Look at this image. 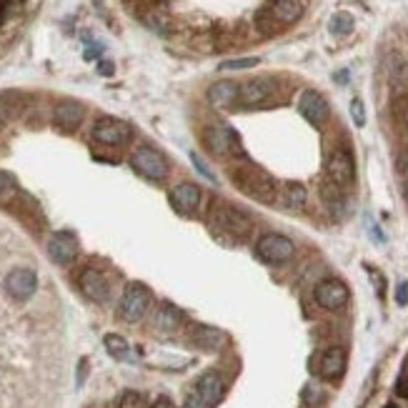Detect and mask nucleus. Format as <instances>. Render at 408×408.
Here are the masks:
<instances>
[{
  "label": "nucleus",
  "mask_w": 408,
  "mask_h": 408,
  "mask_svg": "<svg viewBox=\"0 0 408 408\" xmlns=\"http://www.w3.org/2000/svg\"><path fill=\"white\" fill-rule=\"evenodd\" d=\"M130 165H133L140 176L151 178V181H163V178L168 176V171H171L165 156L158 151V148H153V146L135 148L133 156H130Z\"/></svg>",
  "instance_id": "nucleus-4"
},
{
  "label": "nucleus",
  "mask_w": 408,
  "mask_h": 408,
  "mask_svg": "<svg viewBox=\"0 0 408 408\" xmlns=\"http://www.w3.org/2000/svg\"><path fill=\"white\" fill-rule=\"evenodd\" d=\"M305 201H308V193H305V188L301 186V183L291 181L283 186V203H286V208H291V211H301V208L305 206Z\"/></svg>",
  "instance_id": "nucleus-23"
},
{
  "label": "nucleus",
  "mask_w": 408,
  "mask_h": 408,
  "mask_svg": "<svg viewBox=\"0 0 408 408\" xmlns=\"http://www.w3.org/2000/svg\"><path fill=\"white\" fill-rule=\"evenodd\" d=\"M321 201L331 208V211H341L346 206V195H343V188H338L335 183H323L321 186Z\"/></svg>",
  "instance_id": "nucleus-25"
},
{
  "label": "nucleus",
  "mask_w": 408,
  "mask_h": 408,
  "mask_svg": "<svg viewBox=\"0 0 408 408\" xmlns=\"http://www.w3.org/2000/svg\"><path fill=\"white\" fill-rule=\"evenodd\" d=\"M151 408H176V406H173V403H171V401H168V398H158V401L153 403V406H151Z\"/></svg>",
  "instance_id": "nucleus-37"
},
{
  "label": "nucleus",
  "mask_w": 408,
  "mask_h": 408,
  "mask_svg": "<svg viewBox=\"0 0 408 408\" xmlns=\"http://www.w3.org/2000/svg\"><path fill=\"white\" fill-rule=\"evenodd\" d=\"M348 299H351V291L338 278H326L316 286V303L326 311H341Z\"/></svg>",
  "instance_id": "nucleus-9"
},
{
  "label": "nucleus",
  "mask_w": 408,
  "mask_h": 408,
  "mask_svg": "<svg viewBox=\"0 0 408 408\" xmlns=\"http://www.w3.org/2000/svg\"><path fill=\"white\" fill-rule=\"evenodd\" d=\"M110 70H113V66H110V63H100V73L110 75Z\"/></svg>",
  "instance_id": "nucleus-38"
},
{
  "label": "nucleus",
  "mask_w": 408,
  "mask_h": 408,
  "mask_svg": "<svg viewBox=\"0 0 408 408\" xmlns=\"http://www.w3.org/2000/svg\"><path fill=\"white\" fill-rule=\"evenodd\" d=\"M396 391H398V396L408 398V376H406V378H401V381H398Z\"/></svg>",
  "instance_id": "nucleus-36"
},
{
  "label": "nucleus",
  "mask_w": 408,
  "mask_h": 408,
  "mask_svg": "<svg viewBox=\"0 0 408 408\" xmlns=\"http://www.w3.org/2000/svg\"><path fill=\"white\" fill-rule=\"evenodd\" d=\"M263 10L269 13L278 28H283V25H293L303 15V3L301 0H269V6Z\"/></svg>",
  "instance_id": "nucleus-17"
},
{
  "label": "nucleus",
  "mask_w": 408,
  "mask_h": 408,
  "mask_svg": "<svg viewBox=\"0 0 408 408\" xmlns=\"http://www.w3.org/2000/svg\"><path fill=\"white\" fill-rule=\"evenodd\" d=\"M181 321H183L181 311L173 303H160L156 316H153V326L158 331H163V333H173L181 326Z\"/></svg>",
  "instance_id": "nucleus-21"
},
{
  "label": "nucleus",
  "mask_w": 408,
  "mask_h": 408,
  "mask_svg": "<svg viewBox=\"0 0 408 408\" xmlns=\"http://www.w3.org/2000/svg\"><path fill=\"white\" fill-rule=\"evenodd\" d=\"M195 398L203 403V406H216V403L223 398V378L218 376L216 371H208L198 378L195 384Z\"/></svg>",
  "instance_id": "nucleus-18"
},
{
  "label": "nucleus",
  "mask_w": 408,
  "mask_h": 408,
  "mask_svg": "<svg viewBox=\"0 0 408 408\" xmlns=\"http://www.w3.org/2000/svg\"><path fill=\"white\" fill-rule=\"evenodd\" d=\"M396 301L401 305H406L408 303V283H401V286H398V296H396Z\"/></svg>",
  "instance_id": "nucleus-34"
},
{
  "label": "nucleus",
  "mask_w": 408,
  "mask_h": 408,
  "mask_svg": "<svg viewBox=\"0 0 408 408\" xmlns=\"http://www.w3.org/2000/svg\"><path fill=\"white\" fill-rule=\"evenodd\" d=\"M258 58H236V61L220 63V70H245V68H256Z\"/></svg>",
  "instance_id": "nucleus-30"
},
{
  "label": "nucleus",
  "mask_w": 408,
  "mask_h": 408,
  "mask_svg": "<svg viewBox=\"0 0 408 408\" xmlns=\"http://www.w3.org/2000/svg\"><path fill=\"white\" fill-rule=\"evenodd\" d=\"M326 173H328V181L335 183L338 188H348L356 181L354 156L346 148H335L328 156V160H326Z\"/></svg>",
  "instance_id": "nucleus-8"
},
{
  "label": "nucleus",
  "mask_w": 408,
  "mask_h": 408,
  "mask_svg": "<svg viewBox=\"0 0 408 408\" xmlns=\"http://www.w3.org/2000/svg\"><path fill=\"white\" fill-rule=\"evenodd\" d=\"M398 173H401L403 178H408V151L398 158Z\"/></svg>",
  "instance_id": "nucleus-35"
},
{
  "label": "nucleus",
  "mask_w": 408,
  "mask_h": 408,
  "mask_svg": "<svg viewBox=\"0 0 408 408\" xmlns=\"http://www.w3.org/2000/svg\"><path fill=\"white\" fill-rule=\"evenodd\" d=\"M0 118H3V116H0Z\"/></svg>",
  "instance_id": "nucleus-40"
},
{
  "label": "nucleus",
  "mask_w": 408,
  "mask_h": 408,
  "mask_svg": "<svg viewBox=\"0 0 408 408\" xmlns=\"http://www.w3.org/2000/svg\"><path fill=\"white\" fill-rule=\"evenodd\" d=\"M351 118H354V123L358 128L365 126V108H363V100H361V98H354V100H351Z\"/></svg>",
  "instance_id": "nucleus-31"
},
{
  "label": "nucleus",
  "mask_w": 408,
  "mask_h": 408,
  "mask_svg": "<svg viewBox=\"0 0 408 408\" xmlns=\"http://www.w3.org/2000/svg\"><path fill=\"white\" fill-rule=\"evenodd\" d=\"M354 25L356 23H354V15H351V13L338 10V13H333L328 28L333 36H348V33H354Z\"/></svg>",
  "instance_id": "nucleus-27"
},
{
  "label": "nucleus",
  "mask_w": 408,
  "mask_h": 408,
  "mask_svg": "<svg viewBox=\"0 0 408 408\" xmlns=\"http://www.w3.org/2000/svg\"><path fill=\"white\" fill-rule=\"evenodd\" d=\"M228 176H231L233 186H236L241 193H245L248 198H253V201L263 203V206H271V203H275V198H278V186H275L273 178L263 171V168L248 163V160L233 165L231 171H228Z\"/></svg>",
  "instance_id": "nucleus-1"
},
{
  "label": "nucleus",
  "mask_w": 408,
  "mask_h": 408,
  "mask_svg": "<svg viewBox=\"0 0 408 408\" xmlns=\"http://www.w3.org/2000/svg\"><path fill=\"white\" fill-rule=\"evenodd\" d=\"M275 86L271 78H250L245 80L243 86H238V103L243 108H256V105H263L273 96Z\"/></svg>",
  "instance_id": "nucleus-13"
},
{
  "label": "nucleus",
  "mask_w": 408,
  "mask_h": 408,
  "mask_svg": "<svg viewBox=\"0 0 408 408\" xmlns=\"http://www.w3.org/2000/svg\"><path fill=\"white\" fill-rule=\"evenodd\" d=\"M78 288L86 299L96 301V303H103V301H108V296H110L108 278L96 269H86L78 275Z\"/></svg>",
  "instance_id": "nucleus-16"
},
{
  "label": "nucleus",
  "mask_w": 408,
  "mask_h": 408,
  "mask_svg": "<svg viewBox=\"0 0 408 408\" xmlns=\"http://www.w3.org/2000/svg\"><path fill=\"white\" fill-rule=\"evenodd\" d=\"M118 408H151L148 406V398L138 391H126L118 401Z\"/></svg>",
  "instance_id": "nucleus-28"
},
{
  "label": "nucleus",
  "mask_w": 408,
  "mask_h": 408,
  "mask_svg": "<svg viewBox=\"0 0 408 408\" xmlns=\"http://www.w3.org/2000/svg\"><path fill=\"white\" fill-rule=\"evenodd\" d=\"M15 195V178L10 173L0 171V201H8Z\"/></svg>",
  "instance_id": "nucleus-29"
},
{
  "label": "nucleus",
  "mask_w": 408,
  "mask_h": 408,
  "mask_svg": "<svg viewBox=\"0 0 408 408\" xmlns=\"http://www.w3.org/2000/svg\"><path fill=\"white\" fill-rule=\"evenodd\" d=\"M299 113L305 118V121L311 123L313 128H321L323 123L328 121V103H326V98L316 91H303L299 98Z\"/></svg>",
  "instance_id": "nucleus-14"
},
{
  "label": "nucleus",
  "mask_w": 408,
  "mask_h": 408,
  "mask_svg": "<svg viewBox=\"0 0 408 408\" xmlns=\"http://www.w3.org/2000/svg\"><path fill=\"white\" fill-rule=\"evenodd\" d=\"M151 288L143 286V283H128L121 296V303H118V316L126 323H138L151 308Z\"/></svg>",
  "instance_id": "nucleus-3"
},
{
  "label": "nucleus",
  "mask_w": 408,
  "mask_h": 408,
  "mask_svg": "<svg viewBox=\"0 0 408 408\" xmlns=\"http://www.w3.org/2000/svg\"><path fill=\"white\" fill-rule=\"evenodd\" d=\"M388 83H391V88H393V93H398V96L408 93V63L406 61H398L396 66L391 68Z\"/></svg>",
  "instance_id": "nucleus-26"
},
{
  "label": "nucleus",
  "mask_w": 408,
  "mask_h": 408,
  "mask_svg": "<svg viewBox=\"0 0 408 408\" xmlns=\"http://www.w3.org/2000/svg\"><path fill=\"white\" fill-rule=\"evenodd\" d=\"M190 160H193V165H195V168H198V171L203 173V176L208 178V181H213V173L208 171V165H206V163H203V160H201V156H195V153H190Z\"/></svg>",
  "instance_id": "nucleus-32"
},
{
  "label": "nucleus",
  "mask_w": 408,
  "mask_h": 408,
  "mask_svg": "<svg viewBox=\"0 0 408 408\" xmlns=\"http://www.w3.org/2000/svg\"><path fill=\"white\" fill-rule=\"evenodd\" d=\"M86 118V108L83 103L73 100V98H66V100H58L53 108V123L55 128L63 130V133H73L80 123Z\"/></svg>",
  "instance_id": "nucleus-10"
},
{
  "label": "nucleus",
  "mask_w": 408,
  "mask_h": 408,
  "mask_svg": "<svg viewBox=\"0 0 408 408\" xmlns=\"http://www.w3.org/2000/svg\"><path fill=\"white\" fill-rule=\"evenodd\" d=\"M398 118L408 126V98H401V103H398Z\"/></svg>",
  "instance_id": "nucleus-33"
},
{
  "label": "nucleus",
  "mask_w": 408,
  "mask_h": 408,
  "mask_svg": "<svg viewBox=\"0 0 408 408\" xmlns=\"http://www.w3.org/2000/svg\"><path fill=\"white\" fill-rule=\"evenodd\" d=\"M403 190H406V201H408V178H406V186H403Z\"/></svg>",
  "instance_id": "nucleus-39"
},
{
  "label": "nucleus",
  "mask_w": 408,
  "mask_h": 408,
  "mask_svg": "<svg viewBox=\"0 0 408 408\" xmlns=\"http://www.w3.org/2000/svg\"><path fill=\"white\" fill-rule=\"evenodd\" d=\"M38 288V275L31 269H13L6 275V293L13 301H28Z\"/></svg>",
  "instance_id": "nucleus-11"
},
{
  "label": "nucleus",
  "mask_w": 408,
  "mask_h": 408,
  "mask_svg": "<svg viewBox=\"0 0 408 408\" xmlns=\"http://www.w3.org/2000/svg\"><path fill=\"white\" fill-rule=\"evenodd\" d=\"M171 206L176 213L181 216H193L201 206V188L195 183H178L171 190Z\"/></svg>",
  "instance_id": "nucleus-15"
},
{
  "label": "nucleus",
  "mask_w": 408,
  "mask_h": 408,
  "mask_svg": "<svg viewBox=\"0 0 408 408\" xmlns=\"http://www.w3.org/2000/svg\"><path fill=\"white\" fill-rule=\"evenodd\" d=\"M208 100L213 108H228V105L238 103V86L233 80H218L208 88Z\"/></svg>",
  "instance_id": "nucleus-20"
},
{
  "label": "nucleus",
  "mask_w": 408,
  "mask_h": 408,
  "mask_svg": "<svg viewBox=\"0 0 408 408\" xmlns=\"http://www.w3.org/2000/svg\"><path fill=\"white\" fill-rule=\"evenodd\" d=\"M130 138H133V128H130L128 123L118 121V118L103 116L93 123V140H98L100 146L118 148L126 146Z\"/></svg>",
  "instance_id": "nucleus-5"
},
{
  "label": "nucleus",
  "mask_w": 408,
  "mask_h": 408,
  "mask_svg": "<svg viewBox=\"0 0 408 408\" xmlns=\"http://www.w3.org/2000/svg\"><path fill=\"white\" fill-rule=\"evenodd\" d=\"M203 143L216 156H228V153L243 156V148H241V140H238L236 130H231L228 126H208L203 130Z\"/></svg>",
  "instance_id": "nucleus-7"
},
{
  "label": "nucleus",
  "mask_w": 408,
  "mask_h": 408,
  "mask_svg": "<svg viewBox=\"0 0 408 408\" xmlns=\"http://www.w3.org/2000/svg\"><path fill=\"white\" fill-rule=\"evenodd\" d=\"M211 223H213L218 231L228 233V236H233V238H241V241L253 233V220H250L243 211L228 206L226 201L211 203Z\"/></svg>",
  "instance_id": "nucleus-2"
},
{
  "label": "nucleus",
  "mask_w": 408,
  "mask_h": 408,
  "mask_svg": "<svg viewBox=\"0 0 408 408\" xmlns=\"http://www.w3.org/2000/svg\"><path fill=\"white\" fill-rule=\"evenodd\" d=\"M105 348H108V354L113 356L116 361H123V363H133L135 356H133V348L128 346V341L118 333H108L105 335Z\"/></svg>",
  "instance_id": "nucleus-22"
},
{
  "label": "nucleus",
  "mask_w": 408,
  "mask_h": 408,
  "mask_svg": "<svg viewBox=\"0 0 408 408\" xmlns=\"http://www.w3.org/2000/svg\"><path fill=\"white\" fill-rule=\"evenodd\" d=\"M343 371H346V351H343L341 346H333V348H328V351H323L321 363H318L321 378L335 381V378L343 376Z\"/></svg>",
  "instance_id": "nucleus-19"
},
{
  "label": "nucleus",
  "mask_w": 408,
  "mask_h": 408,
  "mask_svg": "<svg viewBox=\"0 0 408 408\" xmlns=\"http://www.w3.org/2000/svg\"><path fill=\"white\" fill-rule=\"evenodd\" d=\"M190 338H193L195 346H201V348H218L220 343H223V335H220L218 331L208 328V326H195V328H190Z\"/></svg>",
  "instance_id": "nucleus-24"
},
{
  "label": "nucleus",
  "mask_w": 408,
  "mask_h": 408,
  "mask_svg": "<svg viewBox=\"0 0 408 408\" xmlns=\"http://www.w3.org/2000/svg\"><path fill=\"white\" fill-rule=\"evenodd\" d=\"M78 238L73 236L70 231H58L50 236L48 241V256L50 261H55L58 266H68V263H73L78 258Z\"/></svg>",
  "instance_id": "nucleus-12"
},
{
  "label": "nucleus",
  "mask_w": 408,
  "mask_h": 408,
  "mask_svg": "<svg viewBox=\"0 0 408 408\" xmlns=\"http://www.w3.org/2000/svg\"><path fill=\"white\" fill-rule=\"evenodd\" d=\"M256 253L266 263H286L296 256V245H293L291 238L280 236V233H266V236L258 238Z\"/></svg>",
  "instance_id": "nucleus-6"
}]
</instances>
